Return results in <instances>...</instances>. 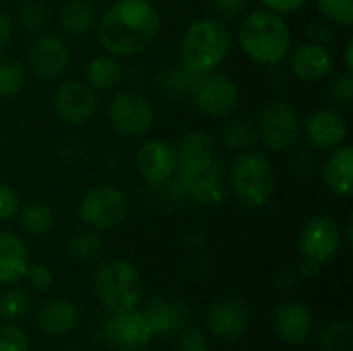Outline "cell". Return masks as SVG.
<instances>
[{"label":"cell","instance_id":"1","mask_svg":"<svg viewBox=\"0 0 353 351\" xmlns=\"http://www.w3.org/2000/svg\"><path fill=\"white\" fill-rule=\"evenodd\" d=\"M176 149L174 180L186 201L201 207H217L225 201V166L217 143L203 130L186 132Z\"/></svg>","mask_w":353,"mask_h":351},{"label":"cell","instance_id":"2","mask_svg":"<svg viewBox=\"0 0 353 351\" xmlns=\"http://www.w3.org/2000/svg\"><path fill=\"white\" fill-rule=\"evenodd\" d=\"M161 29V14L151 0H116L95 25L97 43L116 58H134L147 52Z\"/></svg>","mask_w":353,"mask_h":351},{"label":"cell","instance_id":"3","mask_svg":"<svg viewBox=\"0 0 353 351\" xmlns=\"http://www.w3.org/2000/svg\"><path fill=\"white\" fill-rule=\"evenodd\" d=\"M238 46L250 62L277 66L292 50V29L283 14L261 6L240 21Z\"/></svg>","mask_w":353,"mask_h":351},{"label":"cell","instance_id":"4","mask_svg":"<svg viewBox=\"0 0 353 351\" xmlns=\"http://www.w3.org/2000/svg\"><path fill=\"white\" fill-rule=\"evenodd\" d=\"M232 50V33L217 17L196 19L180 39V62L196 74L221 68Z\"/></svg>","mask_w":353,"mask_h":351},{"label":"cell","instance_id":"5","mask_svg":"<svg viewBox=\"0 0 353 351\" xmlns=\"http://www.w3.org/2000/svg\"><path fill=\"white\" fill-rule=\"evenodd\" d=\"M225 186L242 207L261 209L275 194V166L265 153L242 151L225 170Z\"/></svg>","mask_w":353,"mask_h":351},{"label":"cell","instance_id":"6","mask_svg":"<svg viewBox=\"0 0 353 351\" xmlns=\"http://www.w3.org/2000/svg\"><path fill=\"white\" fill-rule=\"evenodd\" d=\"M93 290L97 302L108 314L132 310L143 298V277L139 269L126 259H108L93 275Z\"/></svg>","mask_w":353,"mask_h":351},{"label":"cell","instance_id":"7","mask_svg":"<svg viewBox=\"0 0 353 351\" xmlns=\"http://www.w3.org/2000/svg\"><path fill=\"white\" fill-rule=\"evenodd\" d=\"M302 114L288 99H273L265 103L256 118L259 141L271 153L294 151L302 141Z\"/></svg>","mask_w":353,"mask_h":351},{"label":"cell","instance_id":"8","mask_svg":"<svg viewBox=\"0 0 353 351\" xmlns=\"http://www.w3.org/2000/svg\"><path fill=\"white\" fill-rule=\"evenodd\" d=\"M128 215L126 192L114 184H95L83 192L79 201L81 223L95 230L108 232L118 228Z\"/></svg>","mask_w":353,"mask_h":351},{"label":"cell","instance_id":"9","mask_svg":"<svg viewBox=\"0 0 353 351\" xmlns=\"http://www.w3.org/2000/svg\"><path fill=\"white\" fill-rule=\"evenodd\" d=\"M151 333L143 310L132 308L114 312L97 321V339L110 343L118 351H143L151 345Z\"/></svg>","mask_w":353,"mask_h":351},{"label":"cell","instance_id":"10","mask_svg":"<svg viewBox=\"0 0 353 351\" xmlns=\"http://www.w3.org/2000/svg\"><path fill=\"white\" fill-rule=\"evenodd\" d=\"M343 248V230L339 221L327 213L310 217L298 236V250L304 259L327 265L339 257Z\"/></svg>","mask_w":353,"mask_h":351},{"label":"cell","instance_id":"11","mask_svg":"<svg viewBox=\"0 0 353 351\" xmlns=\"http://www.w3.org/2000/svg\"><path fill=\"white\" fill-rule=\"evenodd\" d=\"M108 118L120 134L143 137L153 128L155 112L145 95L132 89H116L108 103Z\"/></svg>","mask_w":353,"mask_h":351},{"label":"cell","instance_id":"12","mask_svg":"<svg viewBox=\"0 0 353 351\" xmlns=\"http://www.w3.org/2000/svg\"><path fill=\"white\" fill-rule=\"evenodd\" d=\"M50 106L60 122L79 126L95 118L99 99L97 91H93L85 81L68 79L54 87L50 95Z\"/></svg>","mask_w":353,"mask_h":351},{"label":"cell","instance_id":"13","mask_svg":"<svg viewBox=\"0 0 353 351\" xmlns=\"http://www.w3.org/2000/svg\"><path fill=\"white\" fill-rule=\"evenodd\" d=\"M194 108L209 118H225L234 114L240 101L238 83L223 72L203 74L190 93Z\"/></svg>","mask_w":353,"mask_h":351},{"label":"cell","instance_id":"14","mask_svg":"<svg viewBox=\"0 0 353 351\" xmlns=\"http://www.w3.org/2000/svg\"><path fill=\"white\" fill-rule=\"evenodd\" d=\"M70 66V48L64 35L56 31H41L29 50V68L43 81L60 79Z\"/></svg>","mask_w":353,"mask_h":351},{"label":"cell","instance_id":"15","mask_svg":"<svg viewBox=\"0 0 353 351\" xmlns=\"http://www.w3.org/2000/svg\"><path fill=\"white\" fill-rule=\"evenodd\" d=\"M250 317V304L242 296H223L209 306L207 327L217 339L234 341L246 333Z\"/></svg>","mask_w":353,"mask_h":351},{"label":"cell","instance_id":"16","mask_svg":"<svg viewBox=\"0 0 353 351\" xmlns=\"http://www.w3.org/2000/svg\"><path fill=\"white\" fill-rule=\"evenodd\" d=\"M347 122L335 108H319L306 116L302 122V137L310 145V149L329 153L339 147L347 139Z\"/></svg>","mask_w":353,"mask_h":351},{"label":"cell","instance_id":"17","mask_svg":"<svg viewBox=\"0 0 353 351\" xmlns=\"http://www.w3.org/2000/svg\"><path fill=\"white\" fill-rule=\"evenodd\" d=\"M134 166L147 184L165 182L176 172V149L163 139H147L137 149Z\"/></svg>","mask_w":353,"mask_h":351},{"label":"cell","instance_id":"18","mask_svg":"<svg viewBox=\"0 0 353 351\" xmlns=\"http://www.w3.org/2000/svg\"><path fill=\"white\" fill-rule=\"evenodd\" d=\"M288 58H290L292 74L302 83H321L335 68V58L331 50L327 46H319L310 41H304L294 50H290Z\"/></svg>","mask_w":353,"mask_h":351},{"label":"cell","instance_id":"19","mask_svg":"<svg viewBox=\"0 0 353 351\" xmlns=\"http://www.w3.org/2000/svg\"><path fill=\"white\" fill-rule=\"evenodd\" d=\"M143 317H145L151 333L159 335V337L180 335L184 329H188V323H190L188 306L182 300H176V298H155V300H151L145 306Z\"/></svg>","mask_w":353,"mask_h":351},{"label":"cell","instance_id":"20","mask_svg":"<svg viewBox=\"0 0 353 351\" xmlns=\"http://www.w3.org/2000/svg\"><path fill=\"white\" fill-rule=\"evenodd\" d=\"M312 312L306 304L288 300L281 302L273 312V329L277 337L290 345H302L312 333Z\"/></svg>","mask_w":353,"mask_h":351},{"label":"cell","instance_id":"21","mask_svg":"<svg viewBox=\"0 0 353 351\" xmlns=\"http://www.w3.org/2000/svg\"><path fill=\"white\" fill-rule=\"evenodd\" d=\"M81 323V312L74 302L66 298L46 300L35 312V327L48 337H66Z\"/></svg>","mask_w":353,"mask_h":351},{"label":"cell","instance_id":"22","mask_svg":"<svg viewBox=\"0 0 353 351\" xmlns=\"http://www.w3.org/2000/svg\"><path fill=\"white\" fill-rule=\"evenodd\" d=\"M323 186L329 194L337 199L352 197L353 190V147L343 143L329 151L321 168Z\"/></svg>","mask_w":353,"mask_h":351},{"label":"cell","instance_id":"23","mask_svg":"<svg viewBox=\"0 0 353 351\" xmlns=\"http://www.w3.org/2000/svg\"><path fill=\"white\" fill-rule=\"evenodd\" d=\"M29 248L14 232L0 230V285L19 283L29 267Z\"/></svg>","mask_w":353,"mask_h":351},{"label":"cell","instance_id":"24","mask_svg":"<svg viewBox=\"0 0 353 351\" xmlns=\"http://www.w3.org/2000/svg\"><path fill=\"white\" fill-rule=\"evenodd\" d=\"M85 79H87L85 83L93 91H101V93L116 91L124 81L122 58H116L108 52L93 56L85 66Z\"/></svg>","mask_w":353,"mask_h":351},{"label":"cell","instance_id":"25","mask_svg":"<svg viewBox=\"0 0 353 351\" xmlns=\"http://www.w3.org/2000/svg\"><path fill=\"white\" fill-rule=\"evenodd\" d=\"M99 19V10L93 0H68L60 10V31L66 37L81 39L89 35Z\"/></svg>","mask_w":353,"mask_h":351},{"label":"cell","instance_id":"26","mask_svg":"<svg viewBox=\"0 0 353 351\" xmlns=\"http://www.w3.org/2000/svg\"><path fill=\"white\" fill-rule=\"evenodd\" d=\"M14 217L19 219V225L23 228V232L33 236V238L48 236L54 228V221H56L52 207L43 201H37V199H31V201L19 205V211Z\"/></svg>","mask_w":353,"mask_h":351},{"label":"cell","instance_id":"27","mask_svg":"<svg viewBox=\"0 0 353 351\" xmlns=\"http://www.w3.org/2000/svg\"><path fill=\"white\" fill-rule=\"evenodd\" d=\"M221 141L232 151H250L259 143L256 126L244 118V116H225V122L221 124Z\"/></svg>","mask_w":353,"mask_h":351},{"label":"cell","instance_id":"28","mask_svg":"<svg viewBox=\"0 0 353 351\" xmlns=\"http://www.w3.org/2000/svg\"><path fill=\"white\" fill-rule=\"evenodd\" d=\"M201 74L192 72L190 68H186L182 62H176V64H170L165 66L159 77H157V85L159 89L165 93V95H172V97H186L192 93V89L196 87Z\"/></svg>","mask_w":353,"mask_h":351},{"label":"cell","instance_id":"29","mask_svg":"<svg viewBox=\"0 0 353 351\" xmlns=\"http://www.w3.org/2000/svg\"><path fill=\"white\" fill-rule=\"evenodd\" d=\"M31 294L23 285H6L0 294V319L2 323H21L31 312Z\"/></svg>","mask_w":353,"mask_h":351},{"label":"cell","instance_id":"30","mask_svg":"<svg viewBox=\"0 0 353 351\" xmlns=\"http://www.w3.org/2000/svg\"><path fill=\"white\" fill-rule=\"evenodd\" d=\"M323 351H353V325L350 319H333L325 323L316 335Z\"/></svg>","mask_w":353,"mask_h":351},{"label":"cell","instance_id":"31","mask_svg":"<svg viewBox=\"0 0 353 351\" xmlns=\"http://www.w3.org/2000/svg\"><path fill=\"white\" fill-rule=\"evenodd\" d=\"M101 236L99 232L83 225L68 238V254L77 263H93L101 254Z\"/></svg>","mask_w":353,"mask_h":351},{"label":"cell","instance_id":"32","mask_svg":"<svg viewBox=\"0 0 353 351\" xmlns=\"http://www.w3.org/2000/svg\"><path fill=\"white\" fill-rule=\"evenodd\" d=\"M12 21L19 29L37 35V33L46 31V27L50 23V10L41 0H23L17 6Z\"/></svg>","mask_w":353,"mask_h":351},{"label":"cell","instance_id":"33","mask_svg":"<svg viewBox=\"0 0 353 351\" xmlns=\"http://www.w3.org/2000/svg\"><path fill=\"white\" fill-rule=\"evenodd\" d=\"M25 83H27L25 66L17 58L0 52V99L17 97L23 91Z\"/></svg>","mask_w":353,"mask_h":351},{"label":"cell","instance_id":"34","mask_svg":"<svg viewBox=\"0 0 353 351\" xmlns=\"http://www.w3.org/2000/svg\"><path fill=\"white\" fill-rule=\"evenodd\" d=\"M147 201L161 211H172V209H180L186 203V197L182 194V190L178 188L176 180L170 178L165 182H157V184H147Z\"/></svg>","mask_w":353,"mask_h":351},{"label":"cell","instance_id":"35","mask_svg":"<svg viewBox=\"0 0 353 351\" xmlns=\"http://www.w3.org/2000/svg\"><path fill=\"white\" fill-rule=\"evenodd\" d=\"M323 19L335 27L350 29L353 25V0H314Z\"/></svg>","mask_w":353,"mask_h":351},{"label":"cell","instance_id":"36","mask_svg":"<svg viewBox=\"0 0 353 351\" xmlns=\"http://www.w3.org/2000/svg\"><path fill=\"white\" fill-rule=\"evenodd\" d=\"M327 97L337 108H350L353 103V72L343 70L335 79H331L327 87Z\"/></svg>","mask_w":353,"mask_h":351},{"label":"cell","instance_id":"37","mask_svg":"<svg viewBox=\"0 0 353 351\" xmlns=\"http://www.w3.org/2000/svg\"><path fill=\"white\" fill-rule=\"evenodd\" d=\"M23 279L27 283V290H31V292L43 294L54 288V273L48 265H41V263H29Z\"/></svg>","mask_w":353,"mask_h":351},{"label":"cell","instance_id":"38","mask_svg":"<svg viewBox=\"0 0 353 351\" xmlns=\"http://www.w3.org/2000/svg\"><path fill=\"white\" fill-rule=\"evenodd\" d=\"M0 351H29V337L19 323L0 325Z\"/></svg>","mask_w":353,"mask_h":351},{"label":"cell","instance_id":"39","mask_svg":"<svg viewBox=\"0 0 353 351\" xmlns=\"http://www.w3.org/2000/svg\"><path fill=\"white\" fill-rule=\"evenodd\" d=\"M335 25L329 23L327 19L323 17H316V19H310L304 27V33H306V41L310 43H319V46H331L335 41Z\"/></svg>","mask_w":353,"mask_h":351},{"label":"cell","instance_id":"40","mask_svg":"<svg viewBox=\"0 0 353 351\" xmlns=\"http://www.w3.org/2000/svg\"><path fill=\"white\" fill-rule=\"evenodd\" d=\"M288 168H290V172L296 178H310V176H314L316 170H319V161H316L314 149H298L290 157Z\"/></svg>","mask_w":353,"mask_h":351},{"label":"cell","instance_id":"41","mask_svg":"<svg viewBox=\"0 0 353 351\" xmlns=\"http://www.w3.org/2000/svg\"><path fill=\"white\" fill-rule=\"evenodd\" d=\"M19 205H21V199H19L17 190L10 184L0 180V223L10 221L17 215Z\"/></svg>","mask_w":353,"mask_h":351},{"label":"cell","instance_id":"42","mask_svg":"<svg viewBox=\"0 0 353 351\" xmlns=\"http://www.w3.org/2000/svg\"><path fill=\"white\" fill-rule=\"evenodd\" d=\"M174 351H211V345L207 341V337L196 331V329H184L178 335L176 348Z\"/></svg>","mask_w":353,"mask_h":351},{"label":"cell","instance_id":"43","mask_svg":"<svg viewBox=\"0 0 353 351\" xmlns=\"http://www.w3.org/2000/svg\"><path fill=\"white\" fill-rule=\"evenodd\" d=\"M209 4H211L213 12L217 14V19L232 21L246 10L248 0H209Z\"/></svg>","mask_w":353,"mask_h":351},{"label":"cell","instance_id":"44","mask_svg":"<svg viewBox=\"0 0 353 351\" xmlns=\"http://www.w3.org/2000/svg\"><path fill=\"white\" fill-rule=\"evenodd\" d=\"M265 8L277 12V14H294L298 10H302L310 0H259Z\"/></svg>","mask_w":353,"mask_h":351},{"label":"cell","instance_id":"45","mask_svg":"<svg viewBox=\"0 0 353 351\" xmlns=\"http://www.w3.org/2000/svg\"><path fill=\"white\" fill-rule=\"evenodd\" d=\"M298 281H300V277H298V271H296L294 265L283 267V269L275 275V285H277V290H281V292L294 290V288L298 285Z\"/></svg>","mask_w":353,"mask_h":351},{"label":"cell","instance_id":"46","mask_svg":"<svg viewBox=\"0 0 353 351\" xmlns=\"http://www.w3.org/2000/svg\"><path fill=\"white\" fill-rule=\"evenodd\" d=\"M12 33H14V21H12V17L8 12L0 10V52L10 43Z\"/></svg>","mask_w":353,"mask_h":351},{"label":"cell","instance_id":"47","mask_svg":"<svg viewBox=\"0 0 353 351\" xmlns=\"http://www.w3.org/2000/svg\"><path fill=\"white\" fill-rule=\"evenodd\" d=\"M323 265H319L316 261H310V259H304L300 261V265H296V271H298V277L304 279V281H310V279H316L319 273H321Z\"/></svg>","mask_w":353,"mask_h":351},{"label":"cell","instance_id":"48","mask_svg":"<svg viewBox=\"0 0 353 351\" xmlns=\"http://www.w3.org/2000/svg\"><path fill=\"white\" fill-rule=\"evenodd\" d=\"M343 68L353 72V37H347L343 46Z\"/></svg>","mask_w":353,"mask_h":351},{"label":"cell","instance_id":"49","mask_svg":"<svg viewBox=\"0 0 353 351\" xmlns=\"http://www.w3.org/2000/svg\"><path fill=\"white\" fill-rule=\"evenodd\" d=\"M66 351H87L85 348H81V345H72V348H68Z\"/></svg>","mask_w":353,"mask_h":351}]
</instances>
